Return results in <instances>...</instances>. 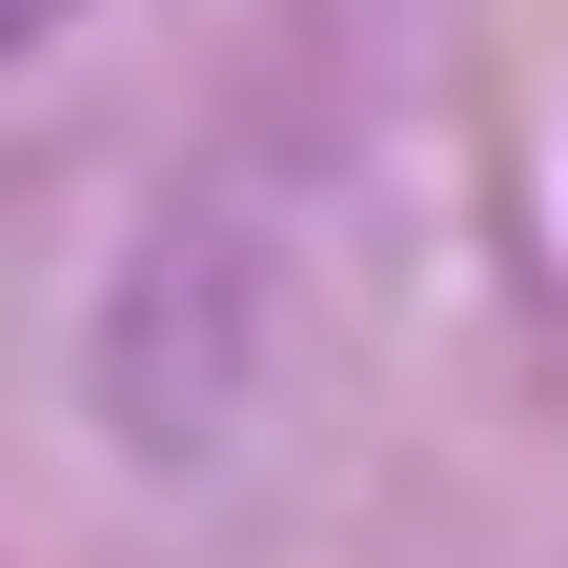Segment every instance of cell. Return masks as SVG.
Masks as SVG:
<instances>
[{
    "instance_id": "obj_1",
    "label": "cell",
    "mask_w": 568,
    "mask_h": 568,
    "mask_svg": "<svg viewBox=\"0 0 568 568\" xmlns=\"http://www.w3.org/2000/svg\"><path fill=\"white\" fill-rule=\"evenodd\" d=\"M61 21H82V0H0V61H21V41H61Z\"/></svg>"
}]
</instances>
